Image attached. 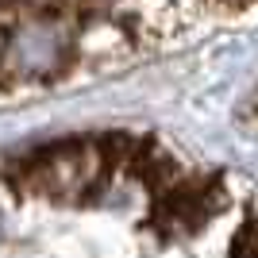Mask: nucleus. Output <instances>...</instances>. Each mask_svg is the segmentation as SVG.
Listing matches in <instances>:
<instances>
[{
    "label": "nucleus",
    "instance_id": "f257e3e1",
    "mask_svg": "<svg viewBox=\"0 0 258 258\" xmlns=\"http://www.w3.org/2000/svg\"><path fill=\"white\" fill-rule=\"evenodd\" d=\"M231 258H258V227L247 224L231 243Z\"/></svg>",
    "mask_w": 258,
    "mask_h": 258
},
{
    "label": "nucleus",
    "instance_id": "f03ea898",
    "mask_svg": "<svg viewBox=\"0 0 258 258\" xmlns=\"http://www.w3.org/2000/svg\"><path fill=\"white\" fill-rule=\"evenodd\" d=\"M201 8L220 12V16H239V12L258 8V0H201Z\"/></svg>",
    "mask_w": 258,
    "mask_h": 258
}]
</instances>
